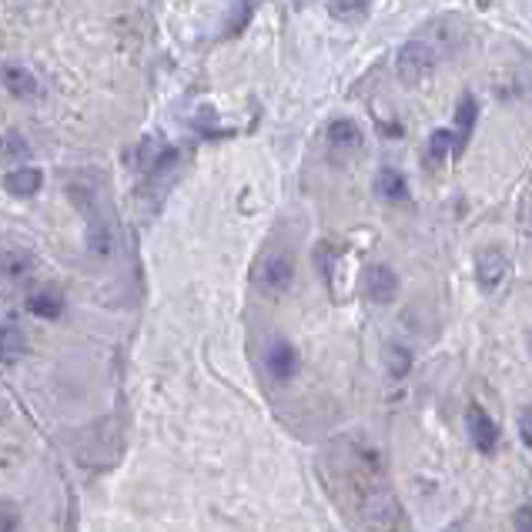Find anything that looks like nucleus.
Wrapping results in <instances>:
<instances>
[{
	"instance_id": "aec40b11",
	"label": "nucleus",
	"mask_w": 532,
	"mask_h": 532,
	"mask_svg": "<svg viewBox=\"0 0 532 532\" xmlns=\"http://www.w3.org/2000/svg\"><path fill=\"white\" fill-rule=\"evenodd\" d=\"M21 526V512H17V506L14 502H4L0 499V529H17Z\"/></svg>"
},
{
	"instance_id": "2eb2a0df",
	"label": "nucleus",
	"mask_w": 532,
	"mask_h": 532,
	"mask_svg": "<svg viewBox=\"0 0 532 532\" xmlns=\"http://www.w3.org/2000/svg\"><path fill=\"white\" fill-rule=\"evenodd\" d=\"M27 312L51 322V318H57L64 312V302H61V295H54V292H37V295L27 298Z\"/></svg>"
},
{
	"instance_id": "dca6fc26",
	"label": "nucleus",
	"mask_w": 532,
	"mask_h": 532,
	"mask_svg": "<svg viewBox=\"0 0 532 532\" xmlns=\"http://www.w3.org/2000/svg\"><path fill=\"white\" fill-rule=\"evenodd\" d=\"M369 4H372V0H328V11L335 14L338 21L359 24V21H365V14H369Z\"/></svg>"
},
{
	"instance_id": "f257e3e1",
	"label": "nucleus",
	"mask_w": 532,
	"mask_h": 532,
	"mask_svg": "<svg viewBox=\"0 0 532 532\" xmlns=\"http://www.w3.org/2000/svg\"><path fill=\"white\" fill-rule=\"evenodd\" d=\"M71 198L77 201V208H81L84 215H87V248H91V255H111L114 228L101 205V178L81 174L77 181H71Z\"/></svg>"
},
{
	"instance_id": "9d476101",
	"label": "nucleus",
	"mask_w": 532,
	"mask_h": 532,
	"mask_svg": "<svg viewBox=\"0 0 532 532\" xmlns=\"http://www.w3.org/2000/svg\"><path fill=\"white\" fill-rule=\"evenodd\" d=\"M476 271H479V285L486 288V292H492V288L506 278V271H509V258L502 255V251H496V248H489V251H482L479 255Z\"/></svg>"
},
{
	"instance_id": "f8f14e48",
	"label": "nucleus",
	"mask_w": 532,
	"mask_h": 532,
	"mask_svg": "<svg viewBox=\"0 0 532 532\" xmlns=\"http://www.w3.org/2000/svg\"><path fill=\"white\" fill-rule=\"evenodd\" d=\"M34 255L24 248H0V275L11 278V281H24L34 271Z\"/></svg>"
},
{
	"instance_id": "6ab92c4d",
	"label": "nucleus",
	"mask_w": 532,
	"mask_h": 532,
	"mask_svg": "<svg viewBox=\"0 0 532 532\" xmlns=\"http://www.w3.org/2000/svg\"><path fill=\"white\" fill-rule=\"evenodd\" d=\"M158 151H161V144L154 141V138H144L141 148L134 151V161H138V168H141V171H148V168H151V161H154V154H158Z\"/></svg>"
},
{
	"instance_id": "4be33fe9",
	"label": "nucleus",
	"mask_w": 532,
	"mask_h": 532,
	"mask_svg": "<svg viewBox=\"0 0 532 532\" xmlns=\"http://www.w3.org/2000/svg\"><path fill=\"white\" fill-rule=\"evenodd\" d=\"M519 439H522V445H532V419H529V409H522V415H519Z\"/></svg>"
},
{
	"instance_id": "f3484780",
	"label": "nucleus",
	"mask_w": 532,
	"mask_h": 532,
	"mask_svg": "<svg viewBox=\"0 0 532 532\" xmlns=\"http://www.w3.org/2000/svg\"><path fill=\"white\" fill-rule=\"evenodd\" d=\"M385 359H389V375L392 379H405L412 369V352L405 345H395L392 342L389 352H385Z\"/></svg>"
},
{
	"instance_id": "1a4fd4ad",
	"label": "nucleus",
	"mask_w": 532,
	"mask_h": 532,
	"mask_svg": "<svg viewBox=\"0 0 532 532\" xmlns=\"http://www.w3.org/2000/svg\"><path fill=\"white\" fill-rule=\"evenodd\" d=\"M4 188L14 198H31L44 188V171L41 168H31V164L27 168H14V171L4 174Z\"/></svg>"
},
{
	"instance_id": "0eeeda50",
	"label": "nucleus",
	"mask_w": 532,
	"mask_h": 532,
	"mask_svg": "<svg viewBox=\"0 0 532 532\" xmlns=\"http://www.w3.org/2000/svg\"><path fill=\"white\" fill-rule=\"evenodd\" d=\"M365 295L372 302H379V305L395 302V295H399V275L389 265H372L365 271Z\"/></svg>"
},
{
	"instance_id": "5701e85b",
	"label": "nucleus",
	"mask_w": 532,
	"mask_h": 532,
	"mask_svg": "<svg viewBox=\"0 0 532 532\" xmlns=\"http://www.w3.org/2000/svg\"><path fill=\"white\" fill-rule=\"evenodd\" d=\"M529 506H522V509H519V516H516V529H519V532H529Z\"/></svg>"
},
{
	"instance_id": "412c9836",
	"label": "nucleus",
	"mask_w": 532,
	"mask_h": 532,
	"mask_svg": "<svg viewBox=\"0 0 532 532\" xmlns=\"http://www.w3.org/2000/svg\"><path fill=\"white\" fill-rule=\"evenodd\" d=\"M4 151L11 154V158H24L27 154V144H24V138L17 131H11L7 138H4Z\"/></svg>"
},
{
	"instance_id": "ddd939ff",
	"label": "nucleus",
	"mask_w": 532,
	"mask_h": 532,
	"mask_svg": "<svg viewBox=\"0 0 532 532\" xmlns=\"http://www.w3.org/2000/svg\"><path fill=\"white\" fill-rule=\"evenodd\" d=\"M375 191L385 201H405L409 198V181L395 168H379V174H375Z\"/></svg>"
},
{
	"instance_id": "f03ea898",
	"label": "nucleus",
	"mask_w": 532,
	"mask_h": 532,
	"mask_svg": "<svg viewBox=\"0 0 532 532\" xmlns=\"http://www.w3.org/2000/svg\"><path fill=\"white\" fill-rule=\"evenodd\" d=\"M292 281H295V261H292V255L288 251H268L255 271V285L265 295H285Z\"/></svg>"
},
{
	"instance_id": "20e7f679",
	"label": "nucleus",
	"mask_w": 532,
	"mask_h": 532,
	"mask_svg": "<svg viewBox=\"0 0 532 532\" xmlns=\"http://www.w3.org/2000/svg\"><path fill=\"white\" fill-rule=\"evenodd\" d=\"M466 429H469V439L476 445V452H482V455L496 452V445H499V425H496V419L482 405H469V412H466Z\"/></svg>"
},
{
	"instance_id": "423d86ee",
	"label": "nucleus",
	"mask_w": 532,
	"mask_h": 532,
	"mask_svg": "<svg viewBox=\"0 0 532 532\" xmlns=\"http://www.w3.org/2000/svg\"><path fill=\"white\" fill-rule=\"evenodd\" d=\"M476 121H479V101L466 91L459 104H455V131H452V154L455 158L466 151V144H469L472 131H476Z\"/></svg>"
},
{
	"instance_id": "9b49d317",
	"label": "nucleus",
	"mask_w": 532,
	"mask_h": 532,
	"mask_svg": "<svg viewBox=\"0 0 532 532\" xmlns=\"http://www.w3.org/2000/svg\"><path fill=\"white\" fill-rule=\"evenodd\" d=\"M0 81H4V87L14 94V97H37V77H34L27 67H21V64H7V67H0Z\"/></svg>"
},
{
	"instance_id": "39448f33",
	"label": "nucleus",
	"mask_w": 532,
	"mask_h": 532,
	"mask_svg": "<svg viewBox=\"0 0 532 532\" xmlns=\"http://www.w3.org/2000/svg\"><path fill=\"white\" fill-rule=\"evenodd\" d=\"M265 369L275 382H292L298 372V348L288 338H275L265 348Z\"/></svg>"
},
{
	"instance_id": "a211bd4d",
	"label": "nucleus",
	"mask_w": 532,
	"mask_h": 532,
	"mask_svg": "<svg viewBox=\"0 0 532 532\" xmlns=\"http://www.w3.org/2000/svg\"><path fill=\"white\" fill-rule=\"evenodd\" d=\"M429 164H442L452 154V131L449 128H439V131L429 134Z\"/></svg>"
},
{
	"instance_id": "7ed1b4c3",
	"label": "nucleus",
	"mask_w": 532,
	"mask_h": 532,
	"mask_svg": "<svg viewBox=\"0 0 532 532\" xmlns=\"http://www.w3.org/2000/svg\"><path fill=\"white\" fill-rule=\"evenodd\" d=\"M395 71L405 84H422L435 71V47L425 41H409L399 47V57H395Z\"/></svg>"
},
{
	"instance_id": "6e6552de",
	"label": "nucleus",
	"mask_w": 532,
	"mask_h": 532,
	"mask_svg": "<svg viewBox=\"0 0 532 532\" xmlns=\"http://www.w3.org/2000/svg\"><path fill=\"white\" fill-rule=\"evenodd\" d=\"M325 138H328V144L342 154H352L362 148V128L352 121V118H335V121L328 124Z\"/></svg>"
},
{
	"instance_id": "4468645a",
	"label": "nucleus",
	"mask_w": 532,
	"mask_h": 532,
	"mask_svg": "<svg viewBox=\"0 0 532 532\" xmlns=\"http://www.w3.org/2000/svg\"><path fill=\"white\" fill-rule=\"evenodd\" d=\"M24 352H27V338H24L21 325H14V322L0 325V362L11 365V362L21 359Z\"/></svg>"
}]
</instances>
